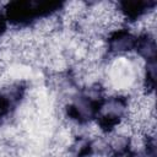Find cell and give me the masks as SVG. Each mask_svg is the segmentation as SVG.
<instances>
[{
	"label": "cell",
	"instance_id": "obj_1",
	"mask_svg": "<svg viewBox=\"0 0 157 157\" xmlns=\"http://www.w3.org/2000/svg\"><path fill=\"white\" fill-rule=\"evenodd\" d=\"M128 97L120 93H114L108 97H104L97 109L96 120L102 128L103 132L107 134L113 130V128L121 120L128 117Z\"/></svg>",
	"mask_w": 157,
	"mask_h": 157
},
{
	"label": "cell",
	"instance_id": "obj_4",
	"mask_svg": "<svg viewBox=\"0 0 157 157\" xmlns=\"http://www.w3.org/2000/svg\"><path fill=\"white\" fill-rule=\"evenodd\" d=\"M134 53L139 59L142 61H150V60H156V53H157V45H156V39L155 36L152 34H140L137 36L136 39V45Z\"/></svg>",
	"mask_w": 157,
	"mask_h": 157
},
{
	"label": "cell",
	"instance_id": "obj_3",
	"mask_svg": "<svg viewBox=\"0 0 157 157\" xmlns=\"http://www.w3.org/2000/svg\"><path fill=\"white\" fill-rule=\"evenodd\" d=\"M108 151L110 157H126L130 152V136L119 131H109L105 134Z\"/></svg>",
	"mask_w": 157,
	"mask_h": 157
},
{
	"label": "cell",
	"instance_id": "obj_2",
	"mask_svg": "<svg viewBox=\"0 0 157 157\" xmlns=\"http://www.w3.org/2000/svg\"><path fill=\"white\" fill-rule=\"evenodd\" d=\"M137 37L126 28L118 29L110 33L105 39L107 53L113 56H126L130 53H134Z\"/></svg>",
	"mask_w": 157,
	"mask_h": 157
}]
</instances>
